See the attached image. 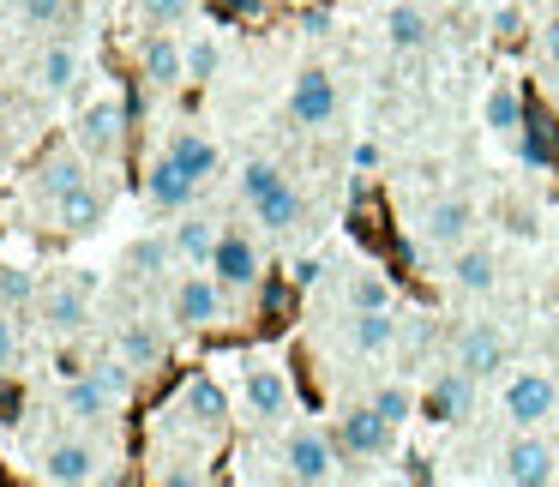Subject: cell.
<instances>
[{"instance_id":"6da1fadb","label":"cell","mask_w":559,"mask_h":487,"mask_svg":"<svg viewBox=\"0 0 559 487\" xmlns=\"http://www.w3.org/2000/svg\"><path fill=\"white\" fill-rule=\"evenodd\" d=\"M506 421L511 427H542V421H554V409H559V385H554V373H542V367H523V373H511L506 379Z\"/></svg>"},{"instance_id":"7a4b0ae2","label":"cell","mask_w":559,"mask_h":487,"mask_svg":"<svg viewBox=\"0 0 559 487\" xmlns=\"http://www.w3.org/2000/svg\"><path fill=\"white\" fill-rule=\"evenodd\" d=\"M499 475H506L511 487H547V482H559V451L547 446L535 427H518V439H511L506 458H499Z\"/></svg>"},{"instance_id":"3957f363","label":"cell","mask_w":559,"mask_h":487,"mask_svg":"<svg viewBox=\"0 0 559 487\" xmlns=\"http://www.w3.org/2000/svg\"><path fill=\"white\" fill-rule=\"evenodd\" d=\"M289 121L295 127H331L337 121V79L325 67H301L289 85Z\"/></svg>"},{"instance_id":"277c9868","label":"cell","mask_w":559,"mask_h":487,"mask_svg":"<svg viewBox=\"0 0 559 487\" xmlns=\"http://www.w3.org/2000/svg\"><path fill=\"white\" fill-rule=\"evenodd\" d=\"M506 355H511L506 331H499L493 319H475V325L457 331V349H451V361H457L469 379H493L499 367H506Z\"/></svg>"},{"instance_id":"5b68a950","label":"cell","mask_w":559,"mask_h":487,"mask_svg":"<svg viewBox=\"0 0 559 487\" xmlns=\"http://www.w3.org/2000/svg\"><path fill=\"white\" fill-rule=\"evenodd\" d=\"M337 451H343L337 439L301 427V433H289V446H283V470H289V482L319 487V482H331V475H337Z\"/></svg>"},{"instance_id":"8992f818","label":"cell","mask_w":559,"mask_h":487,"mask_svg":"<svg viewBox=\"0 0 559 487\" xmlns=\"http://www.w3.org/2000/svg\"><path fill=\"white\" fill-rule=\"evenodd\" d=\"M169 313L181 319L187 331L223 325V277H181L175 295H169Z\"/></svg>"},{"instance_id":"52a82bcc","label":"cell","mask_w":559,"mask_h":487,"mask_svg":"<svg viewBox=\"0 0 559 487\" xmlns=\"http://www.w3.org/2000/svg\"><path fill=\"white\" fill-rule=\"evenodd\" d=\"M121 139H127V109L115 97H97L79 109V151L85 157H115Z\"/></svg>"},{"instance_id":"ba28073f","label":"cell","mask_w":559,"mask_h":487,"mask_svg":"<svg viewBox=\"0 0 559 487\" xmlns=\"http://www.w3.org/2000/svg\"><path fill=\"white\" fill-rule=\"evenodd\" d=\"M391 433H397V421H385L373 403H361V409H343V421H337V446L349 451V458H385V451H391Z\"/></svg>"},{"instance_id":"9c48e42d","label":"cell","mask_w":559,"mask_h":487,"mask_svg":"<svg viewBox=\"0 0 559 487\" xmlns=\"http://www.w3.org/2000/svg\"><path fill=\"white\" fill-rule=\"evenodd\" d=\"M211 271L223 277V289H253L259 283V247L247 241L241 229H223L217 253H211Z\"/></svg>"},{"instance_id":"30bf717a","label":"cell","mask_w":559,"mask_h":487,"mask_svg":"<svg viewBox=\"0 0 559 487\" xmlns=\"http://www.w3.org/2000/svg\"><path fill=\"white\" fill-rule=\"evenodd\" d=\"M43 475H49L55 487H85L103 475V458L97 446H79V439H61V446L43 451Z\"/></svg>"},{"instance_id":"8fae6325","label":"cell","mask_w":559,"mask_h":487,"mask_svg":"<svg viewBox=\"0 0 559 487\" xmlns=\"http://www.w3.org/2000/svg\"><path fill=\"white\" fill-rule=\"evenodd\" d=\"M241 403H247V415L253 421H283L289 415V379H283V367H253L247 373V385H241Z\"/></svg>"},{"instance_id":"7c38bea8","label":"cell","mask_w":559,"mask_h":487,"mask_svg":"<svg viewBox=\"0 0 559 487\" xmlns=\"http://www.w3.org/2000/svg\"><path fill=\"white\" fill-rule=\"evenodd\" d=\"M139 73H145V85L175 91L187 79V49L175 37H163V31H151V37L139 43Z\"/></svg>"},{"instance_id":"4fadbf2b","label":"cell","mask_w":559,"mask_h":487,"mask_svg":"<svg viewBox=\"0 0 559 487\" xmlns=\"http://www.w3.org/2000/svg\"><path fill=\"white\" fill-rule=\"evenodd\" d=\"M475 385H481V379H469L457 361H451L445 373L427 385V415H433V421H463V415L475 409Z\"/></svg>"},{"instance_id":"5bb4252c","label":"cell","mask_w":559,"mask_h":487,"mask_svg":"<svg viewBox=\"0 0 559 487\" xmlns=\"http://www.w3.org/2000/svg\"><path fill=\"white\" fill-rule=\"evenodd\" d=\"M469 229H475L469 199H439V205H427V217H421V235L433 247H445V253H457V247L469 241Z\"/></svg>"},{"instance_id":"9a60e30c","label":"cell","mask_w":559,"mask_h":487,"mask_svg":"<svg viewBox=\"0 0 559 487\" xmlns=\"http://www.w3.org/2000/svg\"><path fill=\"white\" fill-rule=\"evenodd\" d=\"M37 307H43V325H49V331H79L91 319L85 283H49V289L37 295Z\"/></svg>"},{"instance_id":"2e32d148","label":"cell","mask_w":559,"mask_h":487,"mask_svg":"<svg viewBox=\"0 0 559 487\" xmlns=\"http://www.w3.org/2000/svg\"><path fill=\"white\" fill-rule=\"evenodd\" d=\"M193 193H199V181L181 169L175 157H157L145 169V199L151 205H163V211H181V205H193Z\"/></svg>"},{"instance_id":"e0dca14e","label":"cell","mask_w":559,"mask_h":487,"mask_svg":"<svg viewBox=\"0 0 559 487\" xmlns=\"http://www.w3.org/2000/svg\"><path fill=\"white\" fill-rule=\"evenodd\" d=\"M91 181V163H85V151H49V157H43V169H37V193L49 199H67L73 193V187H85Z\"/></svg>"},{"instance_id":"ac0fdd59","label":"cell","mask_w":559,"mask_h":487,"mask_svg":"<svg viewBox=\"0 0 559 487\" xmlns=\"http://www.w3.org/2000/svg\"><path fill=\"white\" fill-rule=\"evenodd\" d=\"M391 343H397L391 307H349V349L355 355H385Z\"/></svg>"},{"instance_id":"d6986e66","label":"cell","mask_w":559,"mask_h":487,"mask_svg":"<svg viewBox=\"0 0 559 487\" xmlns=\"http://www.w3.org/2000/svg\"><path fill=\"white\" fill-rule=\"evenodd\" d=\"M103 217H109V199H103L91 181L73 187L67 199H55V229H67V235H91Z\"/></svg>"},{"instance_id":"ffe728a7","label":"cell","mask_w":559,"mask_h":487,"mask_svg":"<svg viewBox=\"0 0 559 487\" xmlns=\"http://www.w3.org/2000/svg\"><path fill=\"white\" fill-rule=\"evenodd\" d=\"M31 79H37L43 97H67V91L79 85V55L67 49V43H49V49L37 55V67H31Z\"/></svg>"},{"instance_id":"44dd1931","label":"cell","mask_w":559,"mask_h":487,"mask_svg":"<svg viewBox=\"0 0 559 487\" xmlns=\"http://www.w3.org/2000/svg\"><path fill=\"white\" fill-rule=\"evenodd\" d=\"M181 403H187V415H193L199 427H217L223 415H229V391H223L211 373H193V379H187Z\"/></svg>"},{"instance_id":"7402d4cb","label":"cell","mask_w":559,"mask_h":487,"mask_svg":"<svg viewBox=\"0 0 559 487\" xmlns=\"http://www.w3.org/2000/svg\"><path fill=\"white\" fill-rule=\"evenodd\" d=\"M451 277H457V289L487 295V289L499 283V265H493V253H487V247H457V259H451Z\"/></svg>"},{"instance_id":"603a6c76","label":"cell","mask_w":559,"mask_h":487,"mask_svg":"<svg viewBox=\"0 0 559 487\" xmlns=\"http://www.w3.org/2000/svg\"><path fill=\"white\" fill-rule=\"evenodd\" d=\"M427 37H433V25H427V13L421 7H391L385 13V43L391 49H427Z\"/></svg>"},{"instance_id":"cb8c5ba5","label":"cell","mask_w":559,"mask_h":487,"mask_svg":"<svg viewBox=\"0 0 559 487\" xmlns=\"http://www.w3.org/2000/svg\"><path fill=\"white\" fill-rule=\"evenodd\" d=\"M253 217L265 223V229H277V235H283V229H295V223L307 217V205H301V193H295V187L283 181V187H271V193L253 205Z\"/></svg>"},{"instance_id":"d4e9b609","label":"cell","mask_w":559,"mask_h":487,"mask_svg":"<svg viewBox=\"0 0 559 487\" xmlns=\"http://www.w3.org/2000/svg\"><path fill=\"white\" fill-rule=\"evenodd\" d=\"M217 223L211 217H187V223H175V253L181 259H193V265H211V253H217Z\"/></svg>"},{"instance_id":"484cf974","label":"cell","mask_w":559,"mask_h":487,"mask_svg":"<svg viewBox=\"0 0 559 487\" xmlns=\"http://www.w3.org/2000/svg\"><path fill=\"white\" fill-rule=\"evenodd\" d=\"M163 157H175L187 175H193V181H205V175H217V145H211V139H199V133H175Z\"/></svg>"},{"instance_id":"4316f807","label":"cell","mask_w":559,"mask_h":487,"mask_svg":"<svg viewBox=\"0 0 559 487\" xmlns=\"http://www.w3.org/2000/svg\"><path fill=\"white\" fill-rule=\"evenodd\" d=\"M481 121L493 127V133H518L530 115H523V97H518V85H493L487 91V103H481Z\"/></svg>"},{"instance_id":"83f0119b","label":"cell","mask_w":559,"mask_h":487,"mask_svg":"<svg viewBox=\"0 0 559 487\" xmlns=\"http://www.w3.org/2000/svg\"><path fill=\"white\" fill-rule=\"evenodd\" d=\"M109 409H115V397H109V391H103L91 373L67 385V415H73V421H103Z\"/></svg>"},{"instance_id":"f1b7e54d","label":"cell","mask_w":559,"mask_h":487,"mask_svg":"<svg viewBox=\"0 0 559 487\" xmlns=\"http://www.w3.org/2000/svg\"><path fill=\"white\" fill-rule=\"evenodd\" d=\"M121 355H127L133 367H145V373H151V367H163L169 343H163V331H151V325H127V331H121Z\"/></svg>"},{"instance_id":"f546056e","label":"cell","mask_w":559,"mask_h":487,"mask_svg":"<svg viewBox=\"0 0 559 487\" xmlns=\"http://www.w3.org/2000/svg\"><path fill=\"white\" fill-rule=\"evenodd\" d=\"M518 145H523V163L530 169H554V157H559V145H554V133H547V121H523L518 127Z\"/></svg>"},{"instance_id":"4dcf8cb0","label":"cell","mask_w":559,"mask_h":487,"mask_svg":"<svg viewBox=\"0 0 559 487\" xmlns=\"http://www.w3.org/2000/svg\"><path fill=\"white\" fill-rule=\"evenodd\" d=\"M133 373H139V367H133V361H127V355H121V349H115V355H103V361H91V379H97V385H103V391H109V397H115V403H121V397H127V391H133Z\"/></svg>"},{"instance_id":"1f68e13d","label":"cell","mask_w":559,"mask_h":487,"mask_svg":"<svg viewBox=\"0 0 559 487\" xmlns=\"http://www.w3.org/2000/svg\"><path fill=\"white\" fill-rule=\"evenodd\" d=\"M37 277L31 271H19V265H0V307H25V301H37Z\"/></svg>"},{"instance_id":"d6a6232c","label":"cell","mask_w":559,"mask_h":487,"mask_svg":"<svg viewBox=\"0 0 559 487\" xmlns=\"http://www.w3.org/2000/svg\"><path fill=\"white\" fill-rule=\"evenodd\" d=\"M139 7V25L163 31V25H181L187 13H193V0H133Z\"/></svg>"},{"instance_id":"836d02e7","label":"cell","mask_w":559,"mask_h":487,"mask_svg":"<svg viewBox=\"0 0 559 487\" xmlns=\"http://www.w3.org/2000/svg\"><path fill=\"white\" fill-rule=\"evenodd\" d=\"M343 301H349V307H391V283L373 277V271H361V277H349Z\"/></svg>"},{"instance_id":"e575fe53","label":"cell","mask_w":559,"mask_h":487,"mask_svg":"<svg viewBox=\"0 0 559 487\" xmlns=\"http://www.w3.org/2000/svg\"><path fill=\"white\" fill-rule=\"evenodd\" d=\"M271 187H283V169H277V163H247V169H241V199H247V205H259Z\"/></svg>"},{"instance_id":"d590c367","label":"cell","mask_w":559,"mask_h":487,"mask_svg":"<svg viewBox=\"0 0 559 487\" xmlns=\"http://www.w3.org/2000/svg\"><path fill=\"white\" fill-rule=\"evenodd\" d=\"M373 409L379 415H385V421H409V415H415V397H409V385H379L373 391Z\"/></svg>"},{"instance_id":"8d00e7d4","label":"cell","mask_w":559,"mask_h":487,"mask_svg":"<svg viewBox=\"0 0 559 487\" xmlns=\"http://www.w3.org/2000/svg\"><path fill=\"white\" fill-rule=\"evenodd\" d=\"M169 253H175V241H139L127 259H133V271H145V277H157V271L169 265Z\"/></svg>"},{"instance_id":"74e56055","label":"cell","mask_w":559,"mask_h":487,"mask_svg":"<svg viewBox=\"0 0 559 487\" xmlns=\"http://www.w3.org/2000/svg\"><path fill=\"white\" fill-rule=\"evenodd\" d=\"M19 13H25L31 25L55 31V25H61V13H67V0H19Z\"/></svg>"},{"instance_id":"f35d334b","label":"cell","mask_w":559,"mask_h":487,"mask_svg":"<svg viewBox=\"0 0 559 487\" xmlns=\"http://www.w3.org/2000/svg\"><path fill=\"white\" fill-rule=\"evenodd\" d=\"M211 73H217V43L199 37L193 49H187V79H211Z\"/></svg>"},{"instance_id":"ab89813d","label":"cell","mask_w":559,"mask_h":487,"mask_svg":"<svg viewBox=\"0 0 559 487\" xmlns=\"http://www.w3.org/2000/svg\"><path fill=\"white\" fill-rule=\"evenodd\" d=\"M0 367H19V331L7 319V307H0Z\"/></svg>"},{"instance_id":"60d3db41","label":"cell","mask_w":559,"mask_h":487,"mask_svg":"<svg viewBox=\"0 0 559 487\" xmlns=\"http://www.w3.org/2000/svg\"><path fill=\"white\" fill-rule=\"evenodd\" d=\"M518 7H523V0H511V7H499V13H493V31H499V37H518V31H523V13H518Z\"/></svg>"},{"instance_id":"b9f144b4","label":"cell","mask_w":559,"mask_h":487,"mask_svg":"<svg viewBox=\"0 0 559 487\" xmlns=\"http://www.w3.org/2000/svg\"><path fill=\"white\" fill-rule=\"evenodd\" d=\"M542 49H547V61L559 67V19H547V31H542Z\"/></svg>"},{"instance_id":"7bdbcfd3","label":"cell","mask_w":559,"mask_h":487,"mask_svg":"<svg viewBox=\"0 0 559 487\" xmlns=\"http://www.w3.org/2000/svg\"><path fill=\"white\" fill-rule=\"evenodd\" d=\"M295 283H301V289H307V283H319V259H295Z\"/></svg>"},{"instance_id":"ee69618b","label":"cell","mask_w":559,"mask_h":487,"mask_svg":"<svg viewBox=\"0 0 559 487\" xmlns=\"http://www.w3.org/2000/svg\"><path fill=\"white\" fill-rule=\"evenodd\" d=\"M0 157H7V133H0Z\"/></svg>"},{"instance_id":"f6af8a7d","label":"cell","mask_w":559,"mask_h":487,"mask_svg":"<svg viewBox=\"0 0 559 487\" xmlns=\"http://www.w3.org/2000/svg\"><path fill=\"white\" fill-rule=\"evenodd\" d=\"M523 7H530V0H523Z\"/></svg>"}]
</instances>
